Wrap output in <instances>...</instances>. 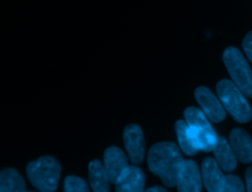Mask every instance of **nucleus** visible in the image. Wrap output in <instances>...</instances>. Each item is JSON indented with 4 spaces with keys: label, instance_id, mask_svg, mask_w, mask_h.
Wrapping results in <instances>:
<instances>
[{
    "label": "nucleus",
    "instance_id": "nucleus-12",
    "mask_svg": "<svg viewBox=\"0 0 252 192\" xmlns=\"http://www.w3.org/2000/svg\"><path fill=\"white\" fill-rule=\"evenodd\" d=\"M229 144L238 160L243 163L252 161V139L244 130L239 128L231 130Z\"/></svg>",
    "mask_w": 252,
    "mask_h": 192
},
{
    "label": "nucleus",
    "instance_id": "nucleus-16",
    "mask_svg": "<svg viewBox=\"0 0 252 192\" xmlns=\"http://www.w3.org/2000/svg\"><path fill=\"white\" fill-rule=\"evenodd\" d=\"M175 131L178 144L181 150L188 156H194L198 150L193 146L188 134V124L184 120H178L175 123Z\"/></svg>",
    "mask_w": 252,
    "mask_h": 192
},
{
    "label": "nucleus",
    "instance_id": "nucleus-17",
    "mask_svg": "<svg viewBox=\"0 0 252 192\" xmlns=\"http://www.w3.org/2000/svg\"><path fill=\"white\" fill-rule=\"evenodd\" d=\"M64 190L66 192H87L89 187L87 182L81 177L69 175L64 180Z\"/></svg>",
    "mask_w": 252,
    "mask_h": 192
},
{
    "label": "nucleus",
    "instance_id": "nucleus-2",
    "mask_svg": "<svg viewBox=\"0 0 252 192\" xmlns=\"http://www.w3.org/2000/svg\"><path fill=\"white\" fill-rule=\"evenodd\" d=\"M60 170L61 166L54 158L44 156L30 161L26 173L34 188L43 192H51L56 190L58 186Z\"/></svg>",
    "mask_w": 252,
    "mask_h": 192
},
{
    "label": "nucleus",
    "instance_id": "nucleus-19",
    "mask_svg": "<svg viewBox=\"0 0 252 192\" xmlns=\"http://www.w3.org/2000/svg\"><path fill=\"white\" fill-rule=\"evenodd\" d=\"M242 48L248 59L252 62V31L249 32L242 40Z\"/></svg>",
    "mask_w": 252,
    "mask_h": 192
},
{
    "label": "nucleus",
    "instance_id": "nucleus-3",
    "mask_svg": "<svg viewBox=\"0 0 252 192\" xmlns=\"http://www.w3.org/2000/svg\"><path fill=\"white\" fill-rule=\"evenodd\" d=\"M217 93L224 108L239 123H246L252 118V108L239 88L227 79L217 84Z\"/></svg>",
    "mask_w": 252,
    "mask_h": 192
},
{
    "label": "nucleus",
    "instance_id": "nucleus-10",
    "mask_svg": "<svg viewBox=\"0 0 252 192\" xmlns=\"http://www.w3.org/2000/svg\"><path fill=\"white\" fill-rule=\"evenodd\" d=\"M202 180L210 192H223L226 175H223L219 163L212 158H206L202 162Z\"/></svg>",
    "mask_w": 252,
    "mask_h": 192
},
{
    "label": "nucleus",
    "instance_id": "nucleus-15",
    "mask_svg": "<svg viewBox=\"0 0 252 192\" xmlns=\"http://www.w3.org/2000/svg\"><path fill=\"white\" fill-rule=\"evenodd\" d=\"M26 183L22 175L14 168H4L0 172V191H25Z\"/></svg>",
    "mask_w": 252,
    "mask_h": 192
},
{
    "label": "nucleus",
    "instance_id": "nucleus-9",
    "mask_svg": "<svg viewBox=\"0 0 252 192\" xmlns=\"http://www.w3.org/2000/svg\"><path fill=\"white\" fill-rule=\"evenodd\" d=\"M128 166V160L124 152L117 147H108L103 154V167L109 182L115 184L121 172Z\"/></svg>",
    "mask_w": 252,
    "mask_h": 192
},
{
    "label": "nucleus",
    "instance_id": "nucleus-14",
    "mask_svg": "<svg viewBox=\"0 0 252 192\" xmlns=\"http://www.w3.org/2000/svg\"><path fill=\"white\" fill-rule=\"evenodd\" d=\"M89 182L93 191H109V179L103 164L98 160H94L89 164Z\"/></svg>",
    "mask_w": 252,
    "mask_h": 192
},
{
    "label": "nucleus",
    "instance_id": "nucleus-1",
    "mask_svg": "<svg viewBox=\"0 0 252 192\" xmlns=\"http://www.w3.org/2000/svg\"><path fill=\"white\" fill-rule=\"evenodd\" d=\"M183 160L179 148L172 142L155 144L148 154V166L164 185L176 186L177 174Z\"/></svg>",
    "mask_w": 252,
    "mask_h": 192
},
{
    "label": "nucleus",
    "instance_id": "nucleus-11",
    "mask_svg": "<svg viewBox=\"0 0 252 192\" xmlns=\"http://www.w3.org/2000/svg\"><path fill=\"white\" fill-rule=\"evenodd\" d=\"M145 174L135 165H128L115 182V190L119 192H140L144 190Z\"/></svg>",
    "mask_w": 252,
    "mask_h": 192
},
{
    "label": "nucleus",
    "instance_id": "nucleus-5",
    "mask_svg": "<svg viewBox=\"0 0 252 192\" xmlns=\"http://www.w3.org/2000/svg\"><path fill=\"white\" fill-rule=\"evenodd\" d=\"M188 134L193 146L198 151L204 152L213 151L219 139V136L216 134L208 119L193 125H188Z\"/></svg>",
    "mask_w": 252,
    "mask_h": 192
},
{
    "label": "nucleus",
    "instance_id": "nucleus-18",
    "mask_svg": "<svg viewBox=\"0 0 252 192\" xmlns=\"http://www.w3.org/2000/svg\"><path fill=\"white\" fill-rule=\"evenodd\" d=\"M245 190L244 185L240 178L236 175H226L225 183L223 191H236V192H243Z\"/></svg>",
    "mask_w": 252,
    "mask_h": 192
},
{
    "label": "nucleus",
    "instance_id": "nucleus-8",
    "mask_svg": "<svg viewBox=\"0 0 252 192\" xmlns=\"http://www.w3.org/2000/svg\"><path fill=\"white\" fill-rule=\"evenodd\" d=\"M202 174L194 160H182L178 174L176 187L182 192H198L202 190Z\"/></svg>",
    "mask_w": 252,
    "mask_h": 192
},
{
    "label": "nucleus",
    "instance_id": "nucleus-6",
    "mask_svg": "<svg viewBox=\"0 0 252 192\" xmlns=\"http://www.w3.org/2000/svg\"><path fill=\"white\" fill-rule=\"evenodd\" d=\"M195 98L203 112L213 122H220L225 118V110L221 101L206 87H199L194 93Z\"/></svg>",
    "mask_w": 252,
    "mask_h": 192
},
{
    "label": "nucleus",
    "instance_id": "nucleus-13",
    "mask_svg": "<svg viewBox=\"0 0 252 192\" xmlns=\"http://www.w3.org/2000/svg\"><path fill=\"white\" fill-rule=\"evenodd\" d=\"M214 155L220 167L225 172H230L235 169L237 158L228 142L223 137H219L214 148Z\"/></svg>",
    "mask_w": 252,
    "mask_h": 192
},
{
    "label": "nucleus",
    "instance_id": "nucleus-4",
    "mask_svg": "<svg viewBox=\"0 0 252 192\" xmlns=\"http://www.w3.org/2000/svg\"><path fill=\"white\" fill-rule=\"evenodd\" d=\"M223 63L233 83L247 97H252V70L242 53L233 46L227 47L222 54Z\"/></svg>",
    "mask_w": 252,
    "mask_h": 192
},
{
    "label": "nucleus",
    "instance_id": "nucleus-20",
    "mask_svg": "<svg viewBox=\"0 0 252 192\" xmlns=\"http://www.w3.org/2000/svg\"><path fill=\"white\" fill-rule=\"evenodd\" d=\"M245 179H246V184H247V191L252 192V165L246 169Z\"/></svg>",
    "mask_w": 252,
    "mask_h": 192
},
{
    "label": "nucleus",
    "instance_id": "nucleus-7",
    "mask_svg": "<svg viewBox=\"0 0 252 192\" xmlns=\"http://www.w3.org/2000/svg\"><path fill=\"white\" fill-rule=\"evenodd\" d=\"M123 142L130 160L134 164H140L145 157V140L141 127L130 124L123 132Z\"/></svg>",
    "mask_w": 252,
    "mask_h": 192
},
{
    "label": "nucleus",
    "instance_id": "nucleus-21",
    "mask_svg": "<svg viewBox=\"0 0 252 192\" xmlns=\"http://www.w3.org/2000/svg\"><path fill=\"white\" fill-rule=\"evenodd\" d=\"M147 191H161V192H163V191H165V189H164V188H162V187L155 186V187H151V188L147 189Z\"/></svg>",
    "mask_w": 252,
    "mask_h": 192
}]
</instances>
